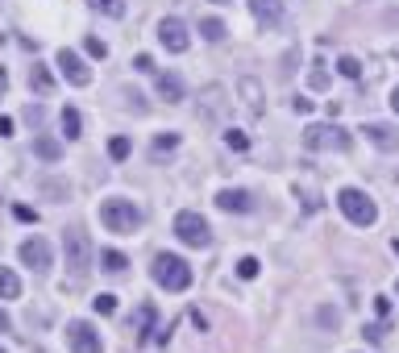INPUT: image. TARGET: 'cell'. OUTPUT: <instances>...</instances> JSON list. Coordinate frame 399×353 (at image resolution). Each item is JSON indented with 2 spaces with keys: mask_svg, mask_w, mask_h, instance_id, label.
Wrapping results in <instances>:
<instances>
[{
  "mask_svg": "<svg viewBox=\"0 0 399 353\" xmlns=\"http://www.w3.org/2000/svg\"><path fill=\"white\" fill-rule=\"evenodd\" d=\"M100 225L108 229V233H138L141 229V208L133 204V200H121V195H113V200H104L100 204Z\"/></svg>",
  "mask_w": 399,
  "mask_h": 353,
  "instance_id": "cell-1",
  "label": "cell"
},
{
  "mask_svg": "<svg viewBox=\"0 0 399 353\" xmlns=\"http://www.w3.org/2000/svg\"><path fill=\"white\" fill-rule=\"evenodd\" d=\"M150 279L158 282L163 291H188L191 287V266L179 254H158L150 266Z\"/></svg>",
  "mask_w": 399,
  "mask_h": 353,
  "instance_id": "cell-2",
  "label": "cell"
},
{
  "mask_svg": "<svg viewBox=\"0 0 399 353\" xmlns=\"http://www.w3.org/2000/svg\"><path fill=\"white\" fill-rule=\"evenodd\" d=\"M63 258H67V270L75 279H84L92 270V241L84 229H67L63 233Z\"/></svg>",
  "mask_w": 399,
  "mask_h": 353,
  "instance_id": "cell-3",
  "label": "cell"
},
{
  "mask_svg": "<svg viewBox=\"0 0 399 353\" xmlns=\"http://www.w3.org/2000/svg\"><path fill=\"white\" fill-rule=\"evenodd\" d=\"M337 208L345 212V216H350L353 225H362V229H366V225H375V220H378L375 200H370V195H366L362 188H341V191H337Z\"/></svg>",
  "mask_w": 399,
  "mask_h": 353,
  "instance_id": "cell-4",
  "label": "cell"
},
{
  "mask_svg": "<svg viewBox=\"0 0 399 353\" xmlns=\"http://www.w3.org/2000/svg\"><path fill=\"white\" fill-rule=\"evenodd\" d=\"M175 237H179L183 245H191V250H208L212 245V229L200 212H179V216H175Z\"/></svg>",
  "mask_w": 399,
  "mask_h": 353,
  "instance_id": "cell-5",
  "label": "cell"
},
{
  "mask_svg": "<svg viewBox=\"0 0 399 353\" xmlns=\"http://www.w3.org/2000/svg\"><path fill=\"white\" fill-rule=\"evenodd\" d=\"M304 145L308 150H350V133L341 125H308L304 129Z\"/></svg>",
  "mask_w": 399,
  "mask_h": 353,
  "instance_id": "cell-6",
  "label": "cell"
},
{
  "mask_svg": "<svg viewBox=\"0 0 399 353\" xmlns=\"http://www.w3.org/2000/svg\"><path fill=\"white\" fill-rule=\"evenodd\" d=\"M67 345H71V353H104V341H100V332H96L92 320H71Z\"/></svg>",
  "mask_w": 399,
  "mask_h": 353,
  "instance_id": "cell-7",
  "label": "cell"
},
{
  "mask_svg": "<svg viewBox=\"0 0 399 353\" xmlns=\"http://www.w3.org/2000/svg\"><path fill=\"white\" fill-rule=\"evenodd\" d=\"M17 258H21V266H29L34 275H46L50 266H54L50 241H42V237H25V241H21V250H17Z\"/></svg>",
  "mask_w": 399,
  "mask_h": 353,
  "instance_id": "cell-8",
  "label": "cell"
},
{
  "mask_svg": "<svg viewBox=\"0 0 399 353\" xmlns=\"http://www.w3.org/2000/svg\"><path fill=\"white\" fill-rule=\"evenodd\" d=\"M158 42H163L171 54H183V50L191 46V34L179 17H163V21H158Z\"/></svg>",
  "mask_w": 399,
  "mask_h": 353,
  "instance_id": "cell-9",
  "label": "cell"
},
{
  "mask_svg": "<svg viewBox=\"0 0 399 353\" xmlns=\"http://www.w3.org/2000/svg\"><path fill=\"white\" fill-rule=\"evenodd\" d=\"M54 63H59V71H63V79H67V83H75V88H88V83H92V71H88V63H84L75 50L63 46Z\"/></svg>",
  "mask_w": 399,
  "mask_h": 353,
  "instance_id": "cell-10",
  "label": "cell"
},
{
  "mask_svg": "<svg viewBox=\"0 0 399 353\" xmlns=\"http://www.w3.org/2000/svg\"><path fill=\"white\" fill-rule=\"evenodd\" d=\"M362 133H366V141H370V145H378L383 154L399 150V129H395V125H383V121H366V125H362Z\"/></svg>",
  "mask_w": 399,
  "mask_h": 353,
  "instance_id": "cell-11",
  "label": "cell"
},
{
  "mask_svg": "<svg viewBox=\"0 0 399 353\" xmlns=\"http://www.w3.org/2000/svg\"><path fill=\"white\" fill-rule=\"evenodd\" d=\"M225 96H229V92H225L221 83H208V88L200 92V113H204L208 121H221V117H225V108H229Z\"/></svg>",
  "mask_w": 399,
  "mask_h": 353,
  "instance_id": "cell-12",
  "label": "cell"
},
{
  "mask_svg": "<svg viewBox=\"0 0 399 353\" xmlns=\"http://www.w3.org/2000/svg\"><path fill=\"white\" fill-rule=\"evenodd\" d=\"M216 208H225V212H254V195L241 191V188H225L221 195H216Z\"/></svg>",
  "mask_w": 399,
  "mask_h": 353,
  "instance_id": "cell-13",
  "label": "cell"
},
{
  "mask_svg": "<svg viewBox=\"0 0 399 353\" xmlns=\"http://www.w3.org/2000/svg\"><path fill=\"white\" fill-rule=\"evenodd\" d=\"M283 9H287V0H250V13H254L262 25H279Z\"/></svg>",
  "mask_w": 399,
  "mask_h": 353,
  "instance_id": "cell-14",
  "label": "cell"
},
{
  "mask_svg": "<svg viewBox=\"0 0 399 353\" xmlns=\"http://www.w3.org/2000/svg\"><path fill=\"white\" fill-rule=\"evenodd\" d=\"M237 92H241V100H246V108H250V117H262V88L258 79H237Z\"/></svg>",
  "mask_w": 399,
  "mask_h": 353,
  "instance_id": "cell-15",
  "label": "cell"
},
{
  "mask_svg": "<svg viewBox=\"0 0 399 353\" xmlns=\"http://www.w3.org/2000/svg\"><path fill=\"white\" fill-rule=\"evenodd\" d=\"M158 96H163L166 104H179V100H183V79H179L175 71H163V75H158Z\"/></svg>",
  "mask_w": 399,
  "mask_h": 353,
  "instance_id": "cell-16",
  "label": "cell"
},
{
  "mask_svg": "<svg viewBox=\"0 0 399 353\" xmlns=\"http://www.w3.org/2000/svg\"><path fill=\"white\" fill-rule=\"evenodd\" d=\"M34 154H38L42 163H59V158H63V145L54 138H46V133H38V138H34Z\"/></svg>",
  "mask_w": 399,
  "mask_h": 353,
  "instance_id": "cell-17",
  "label": "cell"
},
{
  "mask_svg": "<svg viewBox=\"0 0 399 353\" xmlns=\"http://www.w3.org/2000/svg\"><path fill=\"white\" fill-rule=\"evenodd\" d=\"M29 88H34L38 96H50L54 92V75H50L42 63H34V67H29Z\"/></svg>",
  "mask_w": 399,
  "mask_h": 353,
  "instance_id": "cell-18",
  "label": "cell"
},
{
  "mask_svg": "<svg viewBox=\"0 0 399 353\" xmlns=\"http://www.w3.org/2000/svg\"><path fill=\"white\" fill-rule=\"evenodd\" d=\"M225 34H229V29H225L221 17H200V38H204V42H225Z\"/></svg>",
  "mask_w": 399,
  "mask_h": 353,
  "instance_id": "cell-19",
  "label": "cell"
},
{
  "mask_svg": "<svg viewBox=\"0 0 399 353\" xmlns=\"http://www.w3.org/2000/svg\"><path fill=\"white\" fill-rule=\"evenodd\" d=\"M17 295H21V279L9 266H0V300H17Z\"/></svg>",
  "mask_w": 399,
  "mask_h": 353,
  "instance_id": "cell-20",
  "label": "cell"
},
{
  "mask_svg": "<svg viewBox=\"0 0 399 353\" xmlns=\"http://www.w3.org/2000/svg\"><path fill=\"white\" fill-rule=\"evenodd\" d=\"M59 121H63V133H67L71 141L84 138V117H79L75 108H63V117H59Z\"/></svg>",
  "mask_w": 399,
  "mask_h": 353,
  "instance_id": "cell-21",
  "label": "cell"
},
{
  "mask_svg": "<svg viewBox=\"0 0 399 353\" xmlns=\"http://www.w3.org/2000/svg\"><path fill=\"white\" fill-rule=\"evenodd\" d=\"M125 266H129V262H125V254H117V250H104V254H100V270H108V275H125Z\"/></svg>",
  "mask_w": 399,
  "mask_h": 353,
  "instance_id": "cell-22",
  "label": "cell"
},
{
  "mask_svg": "<svg viewBox=\"0 0 399 353\" xmlns=\"http://www.w3.org/2000/svg\"><path fill=\"white\" fill-rule=\"evenodd\" d=\"M88 4L104 17H125V0H88Z\"/></svg>",
  "mask_w": 399,
  "mask_h": 353,
  "instance_id": "cell-23",
  "label": "cell"
},
{
  "mask_svg": "<svg viewBox=\"0 0 399 353\" xmlns=\"http://www.w3.org/2000/svg\"><path fill=\"white\" fill-rule=\"evenodd\" d=\"M175 145H179V133H158V138H154V158H166Z\"/></svg>",
  "mask_w": 399,
  "mask_h": 353,
  "instance_id": "cell-24",
  "label": "cell"
},
{
  "mask_svg": "<svg viewBox=\"0 0 399 353\" xmlns=\"http://www.w3.org/2000/svg\"><path fill=\"white\" fill-rule=\"evenodd\" d=\"M337 71H341L345 79H358V75H362V63H358L353 54H341V58H337Z\"/></svg>",
  "mask_w": 399,
  "mask_h": 353,
  "instance_id": "cell-25",
  "label": "cell"
},
{
  "mask_svg": "<svg viewBox=\"0 0 399 353\" xmlns=\"http://www.w3.org/2000/svg\"><path fill=\"white\" fill-rule=\"evenodd\" d=\"M129 150H133V145H129V138H113V141H108V158H117V163H125V158H129Z\"/></svg>",
  "mask_w": 399,
  "mask_h": 353,
  "instance_id": "cell-26",
  "label": "cell"
},
{
  "mask_svg": "<svg viewBox=\"0 0 399 353\" xmlns=\"http://www.w3.org/2000/svg\"><path fill=\"white\" fill-rule=\"evenodd\" d=\"M150 324H154V307L141 304L138 307V337H150Z\"/></svg>",
  "mask_w": 399,
  "mask_h": 353,
  "instance_id": "cell-27",
  "label": "cell"
},
{
  "mask_svg": "<svg viewBox=\"0 0 399 353\" xmlns=\"http://www.w3.org/2000/svg\"><path fill=\"white\" fill-rule=\"evenodd\" d=\"M316 320H320V324H325V329H337V324H341V312H337V307H320V312H316Z\"/></svg>",
  "mask_w": 399,
  "mask_h": 353,
  "instance_id": "cell-28",
  "label": "cell"
},
{
  "mask_svg": "<svg viewBox=\"0 0 399 353\" xmlns=\"http://www.w3.org/2000/svg\"><path fill=\"white\" fill-rule=\"evenodd\" d=\"M42 191H46V195H54V204L71 200V188H67V183H50V179H46V183H42Z\"/></svg>",
  "mask_w": 399,
  "mask_h": 353,
  "instance_id": "cell-29",
  "label": "cell"
},
{
  "mask_svg": "<svg viewBox=\"0 0 399 353\" xmlns=\"http://www.w3.org/2000/svg\"><path fill=\"white\" fill-rule=\"evenodd\" d=\"M92 307L100 312V316H113V312H117V295H96Z\"/></svg>",
  "mask_w": 399,
  "mask_h": 353,
  "instance_id": "cell-30",
  "label": "cell"
},
{
  "mask_svg": "<svg viewBox=\"0 0 399 353\" xmlns=\"http://www.w3.org/2000/svg\"><path fill=\"white\" fill-rule=\"evenodd\" d=\"M308 83H312L316 92H325V88H329V71H325V63H316V71L308 75Z\"/></svg>",
  "mask_w": 399,
  "mask_h": 353,
  "instance_id": "cell-31",
  "label": "cell"
},
{
  "mask_svg": "<svg viewBox=\"0 0 399 353\" xmlns=\"http://www.w3.org/2000/svg\"><path fill=\"white\" fill-rule=\"evenodd\" d=\"M258 266H262L258 258H241L237 262V275H241V279H258Z\"/></svg>",
  "mask_w": 399,
  "mask_h": 353,
  "instance_id": "cell-32",
  "label": "cell"
},
{
  "mask_svg": "<svg viewBox=\"0 0 399 353\" xmlns=\"http://www.w3.org/2000/svg\"><path fill=\"white\" fill-rule=\"evenodd\" d=\"M225 145H229V150H246V145H250V138H246L241 129H229V133H225Z\"/></svg>",
  "mask_w": 399,
  "mask_h": 353,
  "instance_id": "cell-33",
  "label": "cell"
},
{
  "mask_svg": "<svg viewBox=\"0 0 399 353\" xmlns=\"http://www.w3.org/2000/svg\"><path fill=\"white\" fill-rule=\"evenodd\" d=\"M133 71H141V75H154V58H150V54H138V58H133Z\"/></svg>",
  "mask_w": 399,
  "mask_h": 353,
  "instance_id": "cell-34",
  "label": "cell"
},
{
  "mask_svg": "<svg viewBox=\"0 0 399 353\" xmlns=\"http://www.w3.org/2000/svg\"><path fill=\"white\" fill-rule=\"evenodd\" d=\"M84 46H88V54H92V58H104V54H108V46H104V42H100V38H88V42H84Z\"/></svg>",
  "mask_w": 399,
  "mask_h": 353,
  "instance_id": "cell-35",
  "label": "cell"
},
{
  "mask_svg": "<svg viewBox=\"0 0 399 353\" xmlns=\"http://www.w3.org/2000/svg\"><path fill=\"white\" fill-rule=\"evenodd\" d=\"M13 216H17V220H25V225H29V220H38V212L25 208V204H17V208H13Z\"/></svg>",
  "mask_w": 399,
  "mask_h": 353,
  "instance_id": "cell-36",
  "label": "cell"
},
{
  "mask_svg": "<svg viewBox=\"0 0 399 353\" xmlns=\"http://www.w3.org/2000/svg\"><path fill=\"white\" fill-rule=\"evenodd\" d=\"M291 108H296V113H312V100H304V96H300V100H291Z\"/></svg>",
  "mask_w": 399,
  "mask_h": 353,
  "instance_id": "cell-37",
  "label": "cell"
},
{
  "mask_svg": "<svg viewBox=\"0 0 399 353\" xmlns=\"http://www.w3.org/2000/svg\"><path fill=\"white\" fill-rule=\"evenodd\" d=\"M9 133H13V121H9V117H0V138H9Z\"/></svg>",
  "mask_w": 399,
  "mask_h": 353,
  "instance_id": "cell-38",
  "label": "cell"
},
{
  "mask_svg": "<svg viewBox=\"0 0 399 353\" xmlns=\"http://www.w3.org/2000/svg\"><path fill=\"white\" fill-rule=\"evenodd\" d=\"M9 329H13V320H9V312L0 307V332H9Z\"/></svg>",
  "mask_w": 399,
  "mask_h": 353,
  "instance_id": "cell-39",
  "label": "cell"
},
{
  "mask_svg": "<svg viewBox=\"0 0 399 353\" xmlns=\"http://www.w3.org/2000/svg\"><path fill=\"white\" fill-rule=\"evenodd\" d=\"M391 108H395V113H399V88H395V92H391Z\"/></svg>",
  "mask_w": 399,
  "mask_h": 353,
  "instance_id": "cell-40",
  "label": "cell"
},
{
  "mask_svg": "<svg viewBox=\"0 0 399 353\" xmlns=\"http://www.w3.org/2000/svg\"><path fill=\"white\" fill-rule=\"evenodd\" d=\"M4 83H9V79H4V71H0V92H4Z\"/></svg>",
  "mask_w": 399,
  "mask_h": 353,
  "instance_id": "cell-41",
  "label": "cell"
},
{
  "mask_svg": "<svg viewBox=\"0 0 399 353\" xmlns=\"http://www.w3.org/2000/svg\"><path fill=\"white\" fill-rule=\"evenodd\" d=\"M212 4H229V0H212Z\"/></svg>",
  "mask_w": 399,
  "mask_h": 353,
  "instance_id": "cell-42",
  "label": "cell"
},
{
  "mask_svg": "<svg viewBox=\"0 0 399 353\" xmlns=\"http://www.w3.org/2000/svg\"><path fill=\"white\" fill-rule=\"evenodd\" d=\"M0 353H9V349H4V345H0Z\"/></svg>",
  "mask_w": 399,
  "mask_h": 353,
  "instance_id": "cell-43",
  "label": "cell"
},
{
  "mask_svg": "<svg viewBox=\"0 0 399 353\" xmlns=\"http://www.w3.org/2000/svg\"><path fill=\"white\" fill-rule=\"evenodd\" d=\"M395 295H399V282H395Z\"/></svg>",
  "mask_w": 399,
  "mask_h": 353,
  "instance_id": "cell-44",
  "label": "cell"
}]
</instances>
